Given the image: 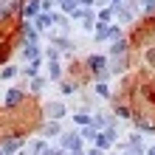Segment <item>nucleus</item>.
Masks as SVG:
<instances>
[{
  "label": "nucleus",
  "mask_w": 155,
  "mask_h": 155,
  "mask_svg": "<svg viewBox=\"0 0 155 155\" xmlns=\"http://www.w3.org/2000/svg\"><path fill=\"white\" fill-rule=\"evenodd\" d=\"M3 54H6V34L0 31V57H3Z\"/></svg>",
  "instance_id": "obj_1"
}]
</instances>
